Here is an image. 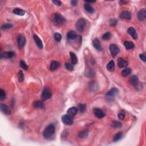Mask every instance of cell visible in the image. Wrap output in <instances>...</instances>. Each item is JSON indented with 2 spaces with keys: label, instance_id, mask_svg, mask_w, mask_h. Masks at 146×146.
<instances>
[{
  "label": "cell",
  "instance_id": "obj_34",
  "mask_svg": "<svg viewBox=\"0 0 146 146\" xmlns=\"http://www.w3.org/2000/svg\"><path fill=\"white\" fill-rule=\"evenodd\" d=\"M78 110H79L80 112H84L86 111V106L84 104H79L78 105Z\"/></svg>",
  "mask_w": 146,
  "mask_h": 146
},
{
  "label": "cell",
  "instance_id": "obj_3",
  "mask_svg": "<svg viewBox=\"0 0 146 146\" xmlns=\"http://www.w3.org/2000/svg\"><path fill=\"white\" fill-rule=\"evenodd\" d=\"M119 91L117 88H112L111 89L108 91L107 93L106 94V97L108 100H112L114 99L115 96H117L118 94Z\"/></svg>",
  "mask_w": 146,
  "mask_h": 146
},
{
  "label": "cell",
  "instance_id": "obj_35",
  "mask_svg": "<svg viewBox=\"0 0 146 146\" xmlns=\"http://www.w3.org/2000/svg\"><path fill=\"white\" fill-rule=\"evenodd\" d=\"M111 34L110 32L106 33L102 35V39L103 40H108L111 38Z\"/></svg>",
  "mask_w": 146,
  "mask_h": 146
},
{
  "label": "cell",
  "instance_id": "obj_40",
  "mask_svg": "<svg viewBox=\"0 0 146 146\" xmlns=\"http://www.w3.org/2000/svg\"><path fill=\"white\" fill-rule=\"evenodd\" d=\"M65 66H66V68L67 69L70 71H72L73 70V69H74V67H73V65L69 63H65Z\"/></svg>",
  "mask_w": 146,
  "mask_h": 146
},
{
  "label": "cell",
  "instance_id": "obj_38",
  "mask_svg": "<svg viewBox=\"0 0 146 146\" xmlns=\"http://www.w3.org/2000/svg\"><path fill=\"white\" fill-rule=\"evenodd\" d=\"M54 39L56 40V41L58 42H60L61 41V39H62V35H61V34L59 33H56L55 34Z\"/></svg>",
  "mask_w": 146,
  "mask_h": 146
},
{
  "label": "cell",
  "instance_id": "obj_15",
  "mask_svg": "<svg viewBox=\"0 0 146 146\" xmlns=\"http://www.w3.org/2000/svg\"><path fill=\"white\" fill-rule=\"evenodd\" d=\"M78 108L75 107H71V108H68L67 111V115H68L71 116V117H74L76 114H77L78 112Z\"/></svg>",
  "mask_w": 146,
  "mask_h": 146
},
{
  "label": "cell",
  "instance_id": "obj_13",
  "mask_svg": "<svg viewBox=\"0 0 146 146\" xmlns=\"http://www.w3.org/2000/svg\"><path fill=\"white\" fill-rule=\"evenodd\" d=\"M93 46L94 47V48L98 50V51H102V46H101L99 40L98 39V38H95V39L93 40Z\"/></svg>",
  "mask_w": 146,
  "mask_h": 146
},
{
  "label": "cell",
  "instance_id": "obj_22",
  "mask_svg": "<svg viewBox=\"0 0 146 146\" xmlns=\"http://www.w3.org/2000/svg\"><path fill=\"white\" fill-rule=\"evenodd\" d=\"M84 8L87 12L90 13V14H92L94 11V9L93 8V7L91 5H90V4H87V3L84 4Z\"/></svg>",
  "mask_w": 146,
  "mask_h": 146
},
{
  "label": "cell",
  "instance_id": "obj_25",
  "mask_svg": "<svg viewBox=\"0 0 146 146\" xmlns=\"http://www.w3.org/2000/svg\"><path fill=\"white\" fill-rule=\"evenodd\" d=\"M34 107L37 108H44V103L42 101H37L34 103Z\"/></svg>",
  "mask_w": 146,
  "mask_h": 146
},
{
  "label": "cell",
  "instance_id": "obj_32",
  "mask_svg": "<svg viewBox=\"0 0 146 146\" xmlns=\"http://www.w3.org/2000/svg\"><path fill=\"white\" fill-rule=\"evenodd\" d=\"M122 136H123V134H122V132H119L118 133H117L115 135L114 137V139H113V140L114 141H117L121 139Z\"/></svg>",
  "mask_w": 146,
  "mask_h": 146
},
{
  "label": "cell",
  "instance_id": "obj_19",
  "mask_svg": "<svg viewBox=\"0 0 146 146\" xmlns=\"http://www.w3.org/2000/svg\"><path fill=\"white\" fill-rule=\"evenodd\" d=\"M34 39L35 41V44H36L37 46L40 49H42L43 48V44L42 42L41 39L39 38V37L37 35H34Z\"/></svg>",
  "mask_w": 146,
  "mask_h": 146
},
{
  "label": "cell",
  "instance_id": "obj_37",
  "mask_svg": "<svg viewBox=\"0 0 146 146\" xmlns=\"http://www.w3.org/2000/svg\"><path fill=\"white\" fill-rule=\"evenodd\" d=\"M6 98V93L5 91L3 90L2 89H0V100L3 101Z\"/></svg>",
  "mask_w": 146,
  "mask_h": 146
},
{
  "label": "cell",
  "instance_id": "obj_42",
  "mask_svg": "<svg viewBox=\"0 0 146 146\" xmlns=\"http://www.w3.org/2000/svg\"><path fill=\"white\" fill-rule=\"evenodd\" d=\"M95 75V72L93 70H90L87 73V75L88 77H93Z\"/></svg>",
  "mask_w": 146,
  "mask_h": 146
},
{
  "label": "cell",
  "instance_id": "obj_45",
  "mask_svg": "<svg viewBox=\"0 0 146 146\" xmlns=\"http://www.w3.org/2000/svg\"><path fill=\"white\" fill-rule=\"evenodd\" d=\"M71 4L73 6H77V4H78V1L77 0H73L71 1Z\"/></svg>",
  "mask_w": 146,
  "mask_h": 146
},
{
  "label": "cell",
  "instance_id": "obj_11",
  "mask_svg": "<svg viewBox=\"0 0 146 146\" xmlns=\"http://www.w3.org/2000/svg\"><path fill=\"white\" fill-rule=\"evenodd\" d=\"M146 17V9H142L139 11L138 14V20L140 21H144Z\"/></svg>",
  "mask_w": 146,
  "mask_h": 146
},
{
  "label": "cell",
  "instance_id": "obj_24",
  "mask_svg": "<svg viewBox=\"0 0 146 146\" xmlns=\"http://www.w3.org/2000/svg\"><path fill=\"white\" fill-rule=\"evenodd\" d=\"M89 131L88 129H84L82 131H80L79 132L78 136L80 138H81V139H84V138H86V137H87L88 135H89Z\"/></svg>",
  "mask_w": 146,
  "mask_h": 146
},
{
  "label": "cell",
  "instance_id": "obj_16",
  "mask_svg": "<svg viewBox=\"0 0 146 146\" xmlns=\"http://www.w3.org/2000/svg\"><path fill=\"white\" fill-rule=\"evenodd\" d=\"M77 35L76 32L74 31H70L69 32L67 33V38L68 40L70 41H73V40H75L76 38H77Z\"/></svg>",
  "mask_w": 146,
  "mask_h": 146
},
{
  "label": "cell",
  "instance_id": "obj_44",
  "mask_svg": "<svg viewBox=\"0 0 146 146\" xmlns=\"http://www.w3.org/2000/svg\"><path fill=\"white\" fill-rule=\"evenodd\" d=\"M53 2L56 6H61L62 5V2L59 1H53Z\"/></svg>",
  "mask_w": 146,
  "mask_h": 146
},
{
  "label": "cell",
  "instance_id": "obj_21",
  "mask_svg": "<svg viewBox=\"0 0 146 146\" xmlns=\"http://www.w3.org/2000/svg\"><path fill=\"white\" fill-rule=\"evenodd\" d=\"M124 45L126 49H127V50H131V49H133L134 48V47H135V45H134V43L130 41H124Z\"/></svg>",
  "mask_w": 146,
  "mask_h": 146
},
{
  "label": "cell",
  "instance_id": "obj_30",
  "mask_svg": "<svg viewBox=\"0 0 146 146\" xmlns=\"http://www.w3.org/2000/svg\"><path fill=\"white\" fill-rule=\"evenodd\" d=\"M70 56H71V62H72L73 65H75V64L77 63V56H76L75 54L74 53H72V52H70Z\"/></svg>",
  "mask_w": 146,
  "mask_h": 146
},
{
  "label": "cell",
  "instance_id": "obj_5",
  "mask_svg": "<svg viewBox=\"0 0 146 146\" xmlns=\"http://www.w3.org/2000/svg\"><path fill=\"white\" fill-rule=\"evenodd\" d=\"M42 98L44 101L49 99L51 96V93L50 89L48 87H45L42 93Z\"/></svg>",
  "mask_w": 146,
  "mask_h": 146
},
{
  "label": "cell",
  "instance_id": "obj_46",
  "mask_svg": "<svg viewBox=\"0 0 146 146\" xmlns=\"http://www.w3.org/2000/svg\"><path fill=\"white\" fill-rule=\"evenodd\" d=\"M86 2H87V4H88V3H89V2H90V3H93V2H95V1H86Z\"/></svg>",
  "mask_w": 146,
  "mask_h": 146
},
{
  "label": "cell",
  "instance_id": "obj_20",
  "mask_svg": "<svg viewBox=\"0 0 146 146\" xmlns=\"http://www.w3.org/2000/svg\"><path fill=\"white\" fill-rule=\"evenodd\" d=\"M120 18L129 20L131 18V13L129 11H124L123 12H122L121 14H120Z\"/></svg>",
  "mask_w": 146,
  "mask_h": 146
},
{
  "label": "cell",
  "instance_id": "obj_12",
  "mask_svg": "<svg viewBox=\"0 0 146 146\" xmlns=\"http://www.w3.org/2000/svg\"><path fill=\"white\" fill-rule=\"evenodd\" d=\"M94 113L95 115L97 118H103L105 115V113H104L103 111L101 108H95V109L94 110Z\"/></svg>",
  "mask_w": 146,
  "mask_h": 146
},
{
  "label": "cell",
  "instance_id": "obj_18",
  "mask_svg": "<svg viewBox=\"0 0 146 146\" xmlns=\"http://www.w3.org/2000/svg\"><path fill=\"white\" fill-rule=\"evenodd\" d=\"M118 65L120 68L126 67L128 65V62L124 59H122V58H119L118 60Z\"/></svg>",
  "mask_w": 146,
  "mask_h": 146
},
{
  "label": "cell",
  "instance_id": "obj_43",
  "mask_svg": "<svg viewBox=\"0 0 146 146\" xmlns=\"http://www.w3.org/2000/svg\"><path fill=\"white\" fill-rule=\"evenodd\" d=\"M139 57H140V58L141 59V60L143 61V62H146V56L144 54H140Z\"/></svg>",
  "mask_w": 146,
  "mask_h": 146
},
{
  "label": "cell",
  "instance_id": "obj_2",
  "mask_svg": "<svg viewBox=\"0 0 146 146\" xmlns=\"http://www.w3.org/2000/svg\"><path fill=\"white\" fill-rule=\"evenodd\" d=\"M52 21L55 25H62L66 22V20L62 15L59 13H54L51 17Z\"/></svg>",
  "mask_w": 146,
  "mask_h": 146
},
{
  "label": "cell",
  "instance_id": "obj_1",
  "mask_svg": "<svg viewBox=\"0 0 146 146\" xmlns=\"http://www.w3.org/2000/svg\"><path fill=\"white\" fill-rule=\"evenodd\" d=\"M55 133V126L53 124H49L48 126L46 127L45 129L44 132H43V135L44 137L46 139H49Z\"/></svg>",
  "mask_w": 146,
  "mask_h": 146
},
{
  "label": "cell",
  "instance_id": "obj_28",
  "mask_svg": "<svg viewBox=\"0 0 146 146\" xmlns=\"http://www.w3.org/2000/svg\"><path fill=\"white\" fill-rule=\"evenodd\" d=\"M131 73V69L130 68H126L122 71V75L126 77L129 76Z\"/></svg>",
  "mask_w": 146,
  "mask_h": 146
},
{
  "label": "cell",
  "instance_id": "obj_8",
  "mask_svg": "<svg viewBox=\"0 0 146 146\" xmlns=\"http://www.w3.org/2000/svg\"><path fill=\"white\" fill-rule=\"evenodd\" d=\"M18 46L20 49H22L26 44V39L23 35H19L17 37Z\"/></svg>",
  "mask_w": 146,
  "mask_h": 146
},
{
  "label": "cell",
  "instance_id": "obj_6",
  "mask_svg": "<svg viewBox=\"0 0 146 146\" xmlns=\"http://www.w3.org/2000/svg\"><path fill=\"white\" fill-rule=\"evenodd\" d=\"M62 121L64 124L66 125H71L73 123V119L72 117L68 115H65L62 117Z\"/></svg>",
  "mask_w": 146,
  "mask_h": 146
},
{
  "label": "cell",
  "instance_id": "obj_26",
  "mask_svg": "<svg viewBox=\"0 0 146 146\" xmlns=\"http://www.w3.org/2000/svg\"><path fill=\"white\" fill-rule=\"evenodd\" d=\"M107 69L109 71H113L115 70V63L113 61H111L110 62L107 64Z\"/></svg>",
  "mask_w": 146,
  "mask_h": 146
},
{
  "label": "cell",
  "instance_id": "obj_33",
  "mask_svg": "<svg viewBox=\"0 0 146 146\" xmlns=\"http://www.w3.org/2000/svg\"><path fill=\"white\" fill-rule=\"evenodd\" d=\"M12 27H13V25L11 24V23H5V24L2 25V26H1V29L5 30V29H11Z\"/></svg>",
  "mask_w": 146,
  "mask_h": 146
},
{
  "label": "cell",
  "instance_id": "obj_10",
  "mask_svg": "<svg viewBox=\"0 0 146 146\" xmlns=\"http://www.w3.org/2000/svg\"><path fill=\"white\" fill-rule=\"evenodd\" d=\"M0 108L1 111L5 115H10L11 114V110L9 108V107L7 106L6 105L4 104H1L0 105Z\"/></svg>",
  "mask_w": 146,
  "mask_h": 146
},
{
  "label": "cell",
  "instance_id": "obj_23",
  "mask_svg": "<svg viewBox=\"0 0 146 146\" xmlns=\"http://www.w3.org/2000/svg\"><path fill=\"white\" fill-rule=\"evenodd\" d=\"M59 66V63L56 61H52L51 64H50V70L51 71H54L56 69H57L58 68Z\"/></svg>",
  "mask_w": 146,
  "mask_h": 146
},
{
  "label": "cell",
  "instance_id": "obj_27",
  "mask_svg": "<svg viewBox=\"0 0 146 146\" xmlns=\"http://www.w3.org/2000/svg\"><path fill=\"white\" fill-rule=\"evenodd\" d=\"M13 13L14 14L18 15V16H23L25 14V11L24 10L21 9L19 8H16L13 10Z\"/></svg>",
  "mask_w": 146,
  "mask_h": 146
},
{
  "label": "cell",
  "instance_id": "obj_31",
  "mask_svg": "<svg viewBox=\"0 0 146 146\" xmlns=\"http://www.w3.org/2000/svg\"><path fill=\"white\" fill-rule=\"evenodd\" d=\"M112 126L113 127L116 128V129H120V128L122 127V123H120L119 122H118V121H113L112 122Z\"/></svg>",
  "mask_w": 146,
  "mask_h": 146
},
{
  "label": "cell",
  "instance_id": "obj_36",
  "mask_svg": "<svg viewBox=\"0 0 146 146\" xmlns=\"http://www.w3.org/2000/svg\"><path fill=\"white\" fill-rule=\"evenodd\" d=\"M125 116H126V113H125V111L123 110L120 111V112L118 114V118L120 120L124 119Z\"/></svg>",
  "mask_w": 146,
  "mask_h": 146
},
{
  "label": "cell",
  "instance_id": "obj_39",
  "mask_svg": "<svg viewBox=\"0 0 146 146\" xmlns=\"http://www.w3.org/2000/svg\"><path fill=\"white\" fill-rule=\"evenodd\" d=\"M20 66L21 67L23 68V69L25 70H27L28 69V66L26 65V63H25L23 61H21L20 62Z\"/></svg>",
  "mask_w": 146,
  "mask_h": 146
},
{
  "label": "cell",
  "instance_id": "obj_4",
  "mask_svg": "<svg viewBox=\"0 0 146 146\" xmlns=\"http://www.w3.org/2000/svg\"><path fill=\"white\" fill-rule=\"evenodd\" d=\"M75 26L79 32H83L86 26V20L84 18H80L77 21Z\"/></svg>",
  "mask_w": 146,
  "mask_h": 146
},
{
  "label": "cell",
  "instance_id": "obj_29",
  "mask_svg": "<svg viewBox=\"0 0 146 146\" xmlns=\"http://www.w3.org/2000/svg\"><path fill=\"white\" fill-rule=\"evenodd\" d=\"M24 74L21 70H20L18 73V79L20 82H22L24 80Z\"/></svg>",
  "mask_w": 146,
  "mask_h": 146
},
{
  "label": "cell",
  "instance_id": "obj_7",
  "mask_svg": "<svg viewBox=\"0 0 146 146\" xmlns=\"http://www.w3.org/2000/svg\"><path fill=\"white\" fill-rule=\"evenodd\" d=\"M110 50L112 57H115L116 56H117L120 51L119 48L116 45L114 44H111V45L110 46Z\"/></svg>",
  "mask_w": 146,
  "mask_h": 146
},
{
  "label": "cell",
  "instance_id": "obj_41",
  "mask_svg": "<svg viewBox=\"0 0 146 146\" xmlns=\"http://www.w3.org/2000/svg\"><path fill=\"white\" fill-rule=\"evenodd\" d=\"M117 20H116L115 19H112L110 21V24H111V26H115L117 24Z\"/></svg>",
  "mask_w": 146,
  "mask_h": 146
},
{
  "label": "cell",
  "instance_id": "obj_17",
  "mask_svg": "<svg viewBox=\"0 0 146 146\" xmlns=\"http://www.w3.org/2000/svg\"><path fill=\"white\" fill-rule=\"evenodd\" d=\"M14 56V53L13 51H7L1 54V58H11Z\"/></svg>",
  "mask_w": 146,
  "mask_h": 146
},
{
  "label": "cell",
  "instance_id": "obj_9",
  "mask_svg": "<svg viewBox=\"0 0 146 146\" xmlns=\"http://www.w3.org/2000/svg\"><path fill=\"white\" fill-rule=\"evenodd\" d=\"M129 82L131 84V85L135 86L136 87L138 86V83H139V79L136 75H132L129 78Z\"/></svg>",
  "mask_w": 146,
  "mask_h": 146
},
{
  "label": "cell",
  "instance_id": "obj_14",
  "mask_svg": "<svg viewBox=\"0 0 146 146\" xmlns=\"http://www.w3.org/2000/svg\"><path fill=\"white\" fill-rule=\"evenodd\" d=\"M127 32L129 35L132 37V38H134V39H137V37H138V34H137L136 30L132 27H129V28L127 30Z\"/></svg>",
  "mask_w": 146,
  "mask_h": 146
}]
</instances>
